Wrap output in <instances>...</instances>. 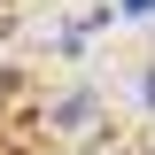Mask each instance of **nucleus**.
I'll return each mask as SVG.
<instances>
[{
	"label": "nucleus",
	"instance_id": "1",
	"mask_svg": "<svg viewBox=\"0 0 155 155\" xmlns=\"http://www.w3.org/2000/svg\"><path fill=\"white\" fill-rule=\"evenodd\" d=\"M124 8H132V16H147V8H155V0H124Z\"/></svg>",
	"mask_w": 155,
	"mask_h": 155
}]
</instances>
